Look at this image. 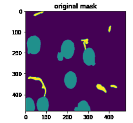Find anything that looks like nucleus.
Returning <instances> with one entry per match:
<instances>
[{"label":"nucleus","mask_w":133,"mask_h":123,"mask_svg":"<svg viewBox=\"0 0 133 123\" xmlns=\"http://www.w3.org/2000/svg\"><path fill=\"white\" fill-rule=\"evenodd\" d=\"M36 107L38 111H48L49 109L48 99L45 96L39 97L36 102Z\"/></svg>","instance_id":"5"},{"label":"nucleus","mask_w":133,"mask_h":123,"mask_svg":"<svg viewBox=\"0 0 133 123\" xmlns=\"http://www.w3.org/2000/svg\"><path fill=\"white\" fill-rule=\"evenodd\" d=\"M95 57V53L92 48L87 47L84 50L83 53V59L87 66H95L96 65Z\"/></svg>","instance_id":"3"},{"label":"nucleus","mask_w":133,"mask_h":123,"mask_svg":"<svg viewBox=\"0 0 133 123\" xmlns=\"http://www.w3.org/2000/svg\"><path fill=\"white\" fill-rule=\"evenodd\" d=\"M63 57L62 56V55L61 54V53L60 52H58V54H57V59L59 61H62L63 59Z\"/></svg>","instance_id":"8"},{"label":"nucleus","mask_w":133,"mask_h":123,"mask_svg":"<svg viewBox=\"0 0 133 123\" xmlns=\"http://www.w3.org/2000/svg\"><path fill=\"white\" fill-rule=\"evenodd\" d=\"M75 52V45L74 42L71 40H64L61 46L60 53L63 58L65 59L71 58Z\"/></svg>","instance_id":"2"},{"label":"nucleus","mask_w":133,"mask_h":123,"mask_svg":"<svg viewBox=\"0 0 133 123\" xmlns=\"http://www.w3.org/2000/svg\"><path fill=\"white\" fill-rule=\"evenodd\" d=\"M74 110L75 111H90L91 108L86 101L82 100L78 103L77 106L74 108Z\"/></svg>","instance_id":"6"},{"label":"nucleus","mask_w":133,"mask_h":123,"mask_svg":"<svg viewBox=\"0 0 133 123\" xmlns=\"http://www.w3.org/2000/svg\"><path fill=\"white\" fill-rule=\"evenodd\" d=\"M41 46V40L38 36L36 35H32L28 39L26 42V47L28 54L33 55L37 54L40 51Z\"/></svg>","instance_id":"1"},{"label":"nucleus","mask_w":133,"mask_h":123,"mask_svg":"<svg viewBox=\"0 0 133 123\" xmlns=\"http://www.w3.org/2000/svg\"><path fill=\"white\" fill-rule=\"evenodd\" d=\"M64 83L67 88L72 89L75 88L77 83V76L72 71H68L64 76Z\"/></svg>","instance_id":"4"},{"label":"nucleus","mask_w":133,"mask_h":123,"mask_svg":"<svg viewBox=\"0 0 133 123\" xmlns=\"http://www.w3.org/2000/svg\"><path fill=\"white\" fill-rule=\"evenodd\" d=\"M35 109L34 101L31 97H28L25 99V110L26 111H34Z\"/></svg>","instance_id":"7"}]
</instances>
